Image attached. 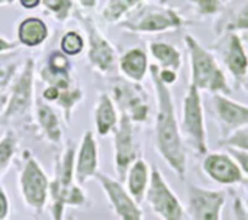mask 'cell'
<instances>
[{
  "label": "cell",
  "mask_w": 248,
  "mask_h": 220,
  "mask_svg": "<svg viewBox=\"0 0 248 220\" xmlns=\"http://www.w3.org/2000/svg\"><path fill=\"white\" fill-rule=\"evenodd\" d=\"M17 184L26 207L32 212L42 213L49 200V178L29 151L23 154V165L19 173Z\"/></svg>",
  "instance_id": "5b68a950"
},
{
  "label": "cell",
  "mask_w": 248,
  "mask_h": 220,
  "mask_svg": "<svg viewBox=\"0 0 248 220\" xmlns=\"http://www.w3.org/2000/svg\"><path fill=\"white\" fill-rule=\"evenodd\" d=\"M64 220H78L76 216H73V215H70V216H65V219Z\"/></svg>",
  "instance_id": "b9f144b4"
},
{
  "label": "cell",
  "mask_w": 248,
  "mask_h": 220,
  "mask_svg": "<svg viewBox=\"0 0 248 220\" xmlns=\"http://www.w3.org/2000/svg\"><path fill=\"white\" fill-rule=\"evenodd\" d=\"M140 157V147L134 135V122L125 113H121L119 123L113 132V164L119 181L125 180L129 167Z\"/></svg>",
  "instance_id": "30bf717a"
},
{
  "label": "cell",
  "mask_w": 248,
  "mask_h": 220,
  "mask_svg": "<svg viewBox=\"0 0 248 220\" xmlns=\"http://www.w3.org/2000/svg\"><path fill=\"white\" fill-rule=\"evenodd\" d=\"M19 1H20L22 7H25V9H35L41 3V0H19Z\"/></svg>",
  "instance_id": "74e56055"
},
{
  "label": "cell",
  "mask_w": 248,
  "mask_h": 220,
  "mask_svg": "<svg viewBox=\"0 0 248 220\" xmlns=\"http://www.w3.org/2000/svg\"><path fill=\"white\" fill-rule=\"evenodd\" d=\"M150 74L157 99V113L154 125L155 151L169 165V168L176 174V177L185 181L187 176L189 158L187 148L180 131V122L177 119L174 97L170 87L160 80L157 64L150 65Z\"/></svg>",
  "instance_id": "6da1fadb"
},
{
  "label": "cell",
  "mask_w": 248,
  "mask_h": 220,
  "mask_svg": "<svg viewBox=\"0 0 248 220\" xmlns=\"http://www.w3.org/2000/svg\"><path fill=\"white\" fill-rule=\"evenodd\" d=\"M99 173V148L92 131H87L80 142L74 160V177L80 186L96 177Z\"/></svg>",
  "instance_id": "2e32d148"
},
{
  "label": "cell",
  "mask_w": 248,
  "mask_h": 220,
  "mask_svg": "<svg viewBox=\"0 0 248 220\" xmlns=\"http://www.w3.org/2000/svg\"><path fill=\"white\" fill-rule=\"evenodd\" d=\"M15 0H0V6H6V4H13Z\"/></svg>",
  "instance_id": "60d3db41"
},
{
  "label": "cell",
  "mask_w": 248,
  "mask_h": 220,
  "mask_svg": "<svg viewBox=\"0 0 248 220\" xmlns=\"http://www.w3.org/2000/svg\"><path fill=\"white\" fill-rule=\"evenodd\" d=\"M35 110H36V120H38L45 138L54 145L60 144L62 133H61V125L58 122L57 113L46 103H44L42 97L36 99Z\"/></svg>",
  "instance_id": "7402d4cb"
},
{
  "label": "cell",
  "mask_w": 248,
  "mask_h": 220,
  "mask_svg": "<svg viewBox=\"0 0 248 220\" xmlns=\"http://www.w3.org/2000/svg\"><path fill=\"white\" fill-rule=\"evenodd\" d=\"M202 170L205 176L225 187L240 186L246 181V176L237 162V160L227 151V152H208L203 155Z\"/></svg>",
  "instance_id": "4fadbf2b"
},
{
  "label": "cell",
  "mask_w": 248,
  "mask_h": 220,
  "mask_svg": "<svg viewBox=\"0 0 248 220\" xmlns=\"http://www.w3.org/2000/svg\"><path fill=\"white\" fill-rule=\"evenodd\" d=\"M33 70L35 62L32 58L26 59L20 74L15 78L9 97L4 106V110L0 116L3 123L9 120H31L32 119V106H33Z\"/></svg>",
  "instance_id": "8992f818"
},
{
  "label": "cell",
  "mask_w": 248,
  "mask_h": 220,
  "mask_svg": "<svg viewBox=\"0 0 248 220\" xmlns=\"http://www.w3.org/2000/svg\"><path fill=\"white\" fill-rule=\"evenodd\" d=\"M180 131L183 141H186L189 148L196 155L203 157L209 152L203 100L201 90H198L193 84L187 87L183 99Z\"/></svg>",
  "instance_id": "277c9868"
},
{
  "label": "cell",
  "mask_w": 248,
  "mask_h": 220,
  "mask_svg": "<svg viewBox=\"0 0 248 220\" xmlns=\"http://www.w3.org/2000/svg\"><path fill=\"white\" fill-rule=\"evenodd\" d=\"M45 6V9H48V12L58 20H65L70 15V10L73 7V1L71 0H41Z\"/></svg>",
  "instance_id": "f1b7e54d"
},
{
  "label": "cell",
  "mask_w": 248,
  "mask_h": 220,
  "mask_svg": "<svg viewBox=\"0 0 248 220\" xmlns=\"http://www.w3.org/2000/svg\"><path fill=\"white\" fill-rule=\"evenodd\" d=\"M219 145L225 147V148H234V149L248 152V128H243V129L234 132L227 139L219 141Z\"/></svg>",
  "instance_id": "f546056e"
},
{
  "label": "cell",
  "mask_w": 248,
  "mask_h": 220,
  "mask_svg": "<svg viewBox=\"0 0 248 220\" xmlns=\"http://www.w3.org/2000/svg\"><path fill=\"white\" fill-rule=\"evenodd\" d=\"M81 4H83V7H86V9H92V7H94L96 4H97V0H78Z\"/></svg>",
  "instance_id": "f35d334b"
},
{
  "label": "cell",
  "mask_w": 248,
  "mask_h": 220,
  "mask_svg": "<svg viewBox=\"0 0 248 220\" xmlns=\"http://www.w3.org/2000/svg\"><path fill=\"white\" fill-rule=\"evenodd\" d=\"M119 123L113 99L108 93H100L94 106V126L99 136H108L115 132Z\"/></svg>",
  "instance_id": "d6986e66"
},
{
  "label": "cell",
  "mask_w": 248,
  "mask_h": 220,
  "mask_svg": "<svg viewBox=\"0 0 248 220\" xmlns=\"http://www.w3.org/2000/svg\"><path fill=\"white\" fill-rule=\"evenodd\" d=\"M150 52L158 62L160 70H170L179 73L182 68V52L171 44L166 42H151Z\"/></svg>",
  "instance_id": "cb8c5ba5"
},
{
  "label": "cell",
  "mask_w": 248,
  "mask_h": 220,
  "mask_svg": "<svg viewBox=\"0 0 248 220\" xmlns=\"http://www.w3.org/2000/svg\"><path fill=\"white\" fill-rule=\"evenodd\" d=\"M185 45L190 59V84L209 94H231L225 71L215 55L208 51L193 35H185Z\"/></svg>",
  "instance_id": "3957f363"
},
{
  "label": "cell",
  "mask_w": 248,
  "mask_h": 220,
  "mask_svg": "<svg viewBox=\"0 0 248 220\" xmlns=\"http://www.w3.org/2000/svg\"><path fill=\"white\" fill-rule=\"evenodd\" d=\"M113 100L116 102L121 113H125L132 122H145L148 117L147 94L137 83H126L118 80L112 87Z\"/></svg>",
  "instance_id": "5bb4252c"
},
{
  "label": "cell",
  "mask_w": 248,
  "mask_h": 220,
  "mask_svg": "<svg viewBox=\"0 0 248 220\" xmlns=\"http://www.w3.org/2000/svg\"><path fill=\"white\" fill-rule=\"evenodd\" d=\"M246 39H247V42H248V35H247V36H246Z\"/></svg>",
  "instance_id": "ee69618b"
},
{
  "label": "cell",
  "mask_w": 248,
  "mask_h": 220,
  "mask_svg": "<svg viewBox=\"0 0 248 220\" xmlns=\"http://www.w3.org/2000/svg\"><path fill=\"white\" fill-rule=\"evenodd\" d=\"M227 205V193L196 184L187 187L186 213L190 220H222Z\"/></svg>",
  "instance_id": "ba28073f"
},
{
  "label": "cell",
  "mask_w": 248,
  "mask_h": 220,
  "mask_svg": "<svg viewBox=\"0 0 248 220\" xmlns=\"http://www.w3.org/2000/svg\"><path fill=\"white\" fill-rule=\"evenodd\" d=\"M48 33L49 32L46 23L41 17L33 16H29L25 20H22L17 28L19 42L29 48L39 46L41 44H44L45 39L48 38Z\"/></svg>",
  "instance_id": "44dd1931"
},
{
  "label": "cell",
  "mask_w": 248,
  "mask_h": 220,
  "mask_svg": "<svg viewBox=\"0 0 248 220\" xmlns=\"http://www.w3.org/2000/svg\"><path fill=\"white\" fill-rule=\"evenodd\" d=\"M76 147L67 145L61 157L55 160L54 177L49 180V203L52 220L65 219L67 207L83 209L89 206V196L74 177Z\"/></svg>",
  "instance_id": "7a4b0ae2"
},
{
  "label": "cell",
  "mask_w": 248,
  "mask_h": 220,
  "mask_svg": "<svg viewBox=\"0 0 248 220\" xmlns=\"http://www.w3.org/2000/svg\"><path fill=\"white\" fill-rule=\"evenodd\" d=\"M144 0H109L106 9L103 10V17L108 22H116L121 19L126 12L137 7Z\"/></svg>",
  "instance_id": "4316f807"
},
{
  "label": "cell",
  "mask_w": 248,
  "mask_h": 220,
  "mask_svg": "<svg viewBox=\"0 0 248 220\" xmlns=\"http://www.w3.org/2000/svg\"><path fill=\"white\" fill-rule=\"evenodd\" d=\"M22 57L12 51L0 54V106L7 102V91L10 90L17 70L22 65Z\"/></svg>",
  "instance_id": "603a6c76"
},
{
  "label": "cell",
  "mask_w": 248,
  "mask_h": 220,
  "mask_svg": "<svg viewBox=\"0 0 248 220\" xmlns=\"http://www.w3.org/2000/svg\"><path fill=\"white\" fill-rule=\"evenodd\" d=\"M9 215H10V200L4 187L0 183V220H7Z\"/></svg>",
  "instance_id": "e575fe53"
},
{
  "label": "cell",
  "mask_w": 248,
  "mask_h": 220,
  "mask_svg": "<svg viewBox=\"0 0 248 220\" xmlns=\"http://www.w3.org/2000/svg\"><path fill=\"white\" fill-rule=\"evenodd\" d=\"M51 71L54 73H62V74H68L71 70V62L67 58V55L55 51L49 55L48 58V65H46Z\"/></svg>",
  "instance_id": "4dcf8cb0"
},
{
  "label": "cell",
  "mask_w": 248,
  "mask_h": 220,
  "mask_svg": "<svg viewBox=\"0 0 248 220\" xmlns=\"http://www.w3.org/2000/svg\"><path fill=\"white\" fill-rule=\"evenodd\" d=\"M240 86H243V88H244V90L248 93V73H247V75L244 77V80L241 81V84H240Z\"/></svg>",
  "instance_id": "ab89813d"
},
{
  "label": "cell",
  "mask_w": 248,
  "mask_h": 220,
  "mask_svg": "<svg viewBox=\"0 0 248 220\" xmlns=\"http://www.w3.org/2000/svg\"><path fill=\"white\" fill-rule=\"evenodd\" d=\"M158 77H160V80L166 84V86H173L176 81H177V78H179V75H177V73H174V71H170V70H160L158 68Z\"/></svg>",
  "instance_id": "d590c367"
},
{
  "label": "cell",
  "mask_w": 248,
  "mask_h": 220,
  "mask_svg": "<svg viewBox=\"0 0 248 220\" xmlns=\"http://www.w3.org/2000/svg\"><path fill=\"white\" fill-rule=\"evenodd\" d=\"M81 100H83V90L78 88L77 86L60 91V94H58L55 103L61 107V110H62V113H64V119H65L67 123L71 122V116H73L74 107H76Z\"/></svg>",
  "instance_id": "484cf974"
},
{
  "label": "cell",
  "mask_w": 248,
  "mask_h": 220,
  "mask_svg": "<svg viewBox=\"0 0 248 220\" xmlns=\"http://www.w3.org/2000/svg\"><path fill=\"white\" fill-rule=\"evenodd\" d=\"M145 202L160 220H186L185 206L157 167H151V180Z\"/></svg>",
  "instance_id": "52a82bcc"
},
{
  "label": "cell",
  "mask_w": 248,
  "mask_h": 220,
  "mask_svg": "<svg viewBox=\"0 0 248 220\" xmlns=\"http://www.w3.org/2000/svg\"><path fill=\"white\" fill-rule=\"evenodd\" d=\"M230 32L237 30H248V3L237 13V16L232 19V22L228 25Z\"/></svg>",
  "instance_id": "d6a6232c"
},
{
  "label": "cell",
  "mask_w": 248,
  "mask_h": 220,
  "mask_svg": "<svg viewBox=\"0 0 248 220\" xmlns=\"http://www.w3.org/2000/svg\"><path fill=\"white\" fill-rule=\"evenodd\" d=\"M83 25L89 35L90 49H89V61L92 67L102 74H113L116 68V51L108 42V39L97 30L94 23L90 19L83 16Z\"/></svg>",
  "instance_id": "9a60e30c"
},
{
  "label": "cell",
  "mask_w": 248,
  "mask_h": 220,
  "mask_svg": "<svg viewBox=\"0 0 248 220\" xmlns=\"http://www.w3.org/2000/svg\"><path fill=\"white\" fill-rule=\"evenodd\" d=\"M232 215L235 220H248V209L246 202L240 196H234L232 203Z\"/></svg>",
  "instance_id": "836d02e7"
},
{
  "label": "cell",
  "mask_w": 248,
  "mask_h": 220,
  "mask_svg": "<svg viewBox=\"0 0 248 220\" xmlns=\"http://www.w3.org/2000/svg\"><path fill=\"white\" fill-rule=\"evenodd\" d=\"M185 19L170 7L144 6L134 17L126 19L122 26L132 32H166L176 30L185 25Z\"/></svg>",
  "instance_id": "9c48e42d"
},
{
  "label": "cell",
  "mask_w": 248,
  "mask_h": 220,
  "mask_svg": "<svg viewBox=\"0 0 248 220\" xmlns=\"http://www.w3.org/2000/svg\"><path fill=\"white\" fill-rule=\"evenodd\" d=\"M193 3L201 15H214L219 10L224 0H189Z\"/></svg>",
  "instance_id": "1f68e13d"
},
{
  "label": "cell",
  "mask_w": 248,
  "mask_h": 220,
  "mask_svg": "<svg viewBox=\"0 0 248 220\" xmlns=\"http://www.w3.org/2000/svg\"><path fill=\"white\" fill-rule=\"evenodd\" d=\"M94 180L99 183L103 194L106 196L112 212L119 220H145L141 205H138L126 191L122 181L112 178L108 174L97 173Z\"/></svg>",
  "instance_id": "8fae6325"
},
{
  "label": "cell",
  "mask_w": 248,
  "mask_h": 220,
  "mask_svg": "<svg viewBox=\"0 0 248 220\" xmlns=\"http://www.w3.org/2000/svg\"><path fill=\"white\" fill-rule=\"evenodd\" d=\"M17 46H19V44L12 42V41L6 39V38H3V36H0V54H1V52H9V51H12V49H16Z\"/></svg>",
  "instance_id": "8d00e7d4"
},
{
  "label": "cell",
  "mask_w": 248,
  "mask_h": 220,
  "mask_svg": "<svg viewBox=\"0 0 248 220\" xmlns=\"http://www.w3.org/2000/svg\"><path fill=\"white\" fill-rule=\"evenodd\" d=\"M212 115L219 128L221 141L231 136L234 132L248 128V106L230 99L225 94H212Z\"/></svg>",
  "instance_id": "7c38bea8"
},
{
  "label": "cell",
  "mask_w": 248,
  "mask_h": 220,
  "mask_svg": "<svg viewBox=\"0 0 248 220\" xmlns=\"http://www.w3.org/2000/svg\"><path fill=\"white\" fill-rule=\"evenodd\" d=\"M150 180H151V167L142 157H140L129 167L124 180L126 191L138 205H141L145 200V194L150 187Z\"/></svg>",
  "instance_id": "ac0fdd59"
},
{
  "label": "cell",
  "mask_w": 248,
  "mask_h": 220,
  "mask_svg": "<svg viewBox=\"0 0 248 220\" xmlns=\"http://www.w3.org/2000/svg\"><path fill=\"white\" fill-rule=\"evenodd\" d=\"M247 191H248V186H247ZM246 205H247V209H248V197H247V203H246Z\"/></svg>",
  "instance_id": "7bdbcfd3"
},
{
  "label": "cell",
  "mask_w": 248,
  "mask_h": 220,
  "mask_svg": "<svg viewBox=\"0 0 248 220\" xmlns=\"http://www.w3.org/2000/svg\"><path fill=\"white\" fill-rule=\"evenodd\" d=\"M119 70L132 83H141L150 70L145 51L141 48H132L126 51L119 59Z\"/></svg>",
  "instance_id": "ffe728a7"
},
{
  "label": "cell",
  "mask_w": 248,
  "mask_h": 220,
  "mask_svg": "<svg viewBox=\"0 0 248 220\" xmlns=\"http://www.w3.org/2000/svg\"><path fill=\"white\" fill-rule=\"evenodd\" d=\"M83 48H84L83 36L76 30L67 32L61 39V51L65 55H70V57L78 55L83 51Z\"/></svg>",
  "instance_id": "83f0119b"
},
{
  "label": "cell",
  "mask_w": 248,
  "mask_h": 220,
  "mask_svg": "<svg viewBox=\"0 0 248 220\" xmlns=\"http://www.w3.org/2000/svg\"><path fill=\"white\" fill-rule=\"evenodd\" d=\"M222 61L237 84H241L248 73V54L243 38L230 32L222 46Z\"/></svg>",
  "instance_id": "e0dca14e"
},
{
  "label": "cell",
  "mask_w": 248,
  "mask_h": 220,
  "mask_svg": "<svg viewBox=\"0 0 248 220\" xmlns=\"http://www.w3.org/2000/svg\"><path fill=\"white\" fill-rule=\"evenodd\" d=\"M17 136L13 131H6L0 139V178L9 170L16 152H17Z\"/></svg>",
  "instance_id": "d4e9b609"
}]
</instances>
